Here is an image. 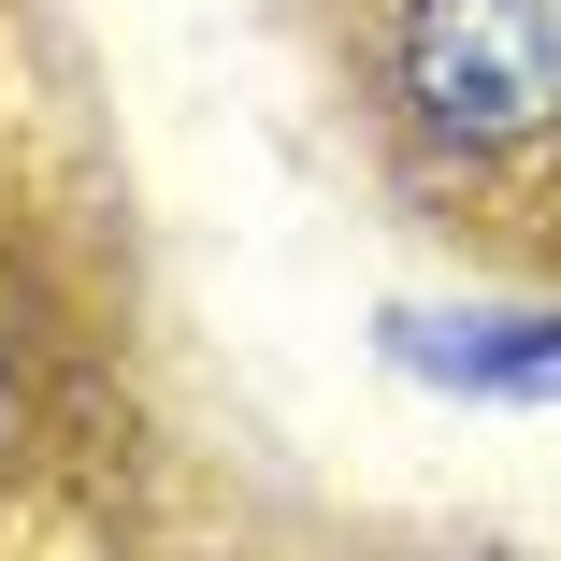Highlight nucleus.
Here are the masks:
<instances>
[{
  "label": "nucleus",
  "instance_id": "1",
  "mask_svg": "<svg viewBox=\"0 0 561 561\" xmlns=\"http://www.w3.org/2000/svg\"><path fill=\"white\" fill-rule=\"evenodd\" d=\"M403 101L476 159L561 130V0H403Z\"/></svg>",
  "mask_w": 561,
  "mask_h": 561
}]
</instances>
